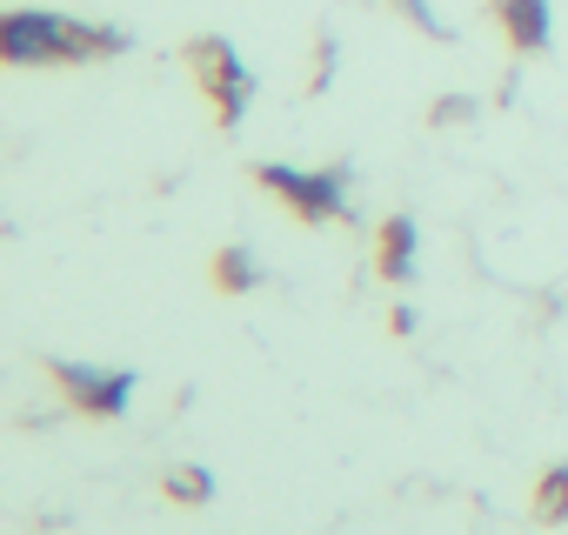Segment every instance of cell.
Segmentation results:
<instances>
[{
    "instance_id": "1",
    "label": "cell",
    "mask_w": 568,
    "mask_h": 535,
    "mask_svg": "<svg viewBox=\"0 0 568 535\" xmlns=\"http://www.w3.org/2000/svg\"><path fill=\"white\" fill-rule=\"evenodd\" d=\"M94 48H121V34H81L61 14H14L8 21V61H81Z\"/></svg>"
},
{
    "instance_id": "2",
    "label": "cell",
    "mask_w": 568,
    "mask_h": 535,
    "mask_svg": "<svg viewBox=\"0 0 568 535\" xmlns=\"http://www.w3.org/2000/svg\"><path fill=\"white\" fill-rule=\"evenodd\" d=\"M254 181L261 188H274L281 201H295V214L302 221H328V214H342L348 208V174L335 168V174H302V168H254Z\"/></svg>"
},
{
    "instance_id": "3",
    "label": "cell",
    "mask_w": 568,
    "mask_h": 535,
    "mask_svg": "<svg viewBox=\"0 0 568 535\" xmlns=\"http://www.w3.org/2000/svg\"><path fill=\"white\" fill-rule=\"evenodd\" d=\"M54 375H61V388H68L81 408H94V415H121V408H128V395H134V375H114V369L54 362Z\"/></svg>"
},
{
    "instance_id": "4",
    "label": "cell",
    "mask_w": 568,
    "mask_h": 535,
    "mask_svg": "<svg viewBox=\"0 0 568 535\" xmlns=\"http://www.w3.org/2000/svg\"><path fill=\"white\" fill-rule=\"evenodd\" d=\"M201 61H207V88H214V101H221V121H234L241 108H247V74H241V61H234V48H201Z\"/></svg>"
},
{
    "instance_id": "5",
    "label": "cell",
    "mask_w": 568,
    "mask_h": 535,
    "mask_svg": "<svg viewBox=\"0 0 568 535\" xmlns=\"http://www.w3.org/2000/svg\"><path fill=\"white\" fill-rule=\"evenodd\" d=\"M382 275H388V282H408V275H415V221H408V214H395V221L382 228Z\"/></svg>"
},
{
    "instance_id": "6",
    "label": "cell",
    "mask_w": 568,
    "mask_h": 535,
    "mask_svg": "<svg viewBox=\"0 0 568 535\" xmlns=\"http://www.w3.org/2000/svg\"><path fill=\"white\" fill-rule=\"evenodd\" d=\"M508 28L521 48H541L548 41V0H508Z\"/></svg>"
},
{
    "instance_id": "7",
    "label": "cell",
    "mask_w": 568,
    "mask_h": 535,
    "mask_svg": "<svg viewBox=\"0 0 568 535\" xmlns=\"http://www.w3.org/2000/svg\"><path fill=\"white\" fill-rule=\"evenodd\" d=\"M535 508H541V522H568V462L541 475V495H535Z\"/></svg>"
},
{
    "instance_id": "8",
    "label": "cell",
    "mask_w": 568,
    "mask_h": 535,
    "mask_svg": "<svg viewBox=\"0 0 568 535\" xmlns=\"http://www.w3.org/2000/svg\"><path fill=\"white\" fill-rule=\"evenodd\" d=\"M214 275H221V289H254V261H247L241 248H227V254L214 261Z\"/></svg>"
},
{
    "instance_id": "9",
    "label": "cell",
    "mask_w": 568,
    "mask_h": 535,
    "mask_svg": "<svg viewBox=\"0 0 568 535\" xmlns=\"http://www.w3.org/2000/svg\"><path fill=\"white\" fill-rule=\"evenodd\" d=\"M168 488H174L181 502H201V495H207V468H181V475H168Z\"/></svg>"
}]
</instances>
